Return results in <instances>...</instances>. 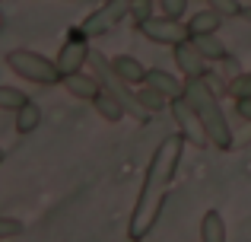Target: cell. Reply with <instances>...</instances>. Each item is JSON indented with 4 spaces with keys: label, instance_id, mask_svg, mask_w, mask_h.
<instances>
[{
    "label": "cell",
    "instance_id": "6da1fadb",
    "mask_svg": "<svg viewBox=\"0 0 251 242\" xmlns=\"http://www.w3.org/2000/svg\"><path fill=\"white\" fill-rule=\"evenodd\" d=\"M188 137L178 131V134H169L159 147L153 150V160L147 166V175H143L140 194H137V207L134 217H130V239H147L153 233L156 220L162 214V204H166L169 185L178 172V162H181V150Z\"/></svg>",
    "mask_w": 251,
    "mask_h": 242
},
{
    "label": "cell",
    "instance_id": "7a4b0ae2",
    "mask_svg": "<svg viewBox=\"0 0 251 242\" xmlns=\"http://www.w3.org/2000/svg\"><path fill=\"white\" fill-rule=\"evenodd\" d=\"M184 102L194 108L197 121L203 124V134H207V143H213L216 150H232L235 137L232 128H229V118L223 112L220 99H216L213 86H210L203 77H184Z\"/></svg>",
    "mask_w": 251,
    "mask_h": 242
},
{
    "label": "cell",
    "instance_id": "3957f363",
    "mask_svg": "<svg viewBox=\"0 0 251 242\" xmlns=\"http://www.w3.org/2000/svg\"><path fill=\"white\" fill-rule=\"evenodd\" d=\"M6 67L16 77H23V80H29V83H38V86H54V83H61L57 61L38 54V51H29V48H13L10 54H6Z\"/></svg>",
    "mask_w": 251,
    "mask_h": 242
},
{
    "label": "cell",
    "instance_id": "277c9868",
    "mask_svg": "<svg viewBox=\"0 0 251 242\" xmlns=\"http://www.w3.org/2000/svg\"><path fill=\"white\" fill-rule=\"evenodd\" d=\"M124 16H130V0H105L99 10H92L89 16L83 19L80 32L86 38L105 35V32H111L118 23H124Z\"/></svg>",
    "mask_w": 251,
    "mask_h": 242
},
{
    "label": "cell",
    "instance_id": "5b68a950",
    "mask_svg": "<svg viewBox=\"0 0 251 242\" xmlns=\"http://www.w3.org/2000/svg\"><path fill=\"white\" fill-rule=\"evenodd\" d=\"M140 26V32L150 38V42H156V45H175V42H181V38H188L191 32H188V26L181 23L178 16H150V19H143V23H137Z\"/></svg>",
    "mask_w": 251,
    "mask_h": 242
},
{
    "label": "cell",
    "instance_id": "8992f818",
    "mask_svg": "<svg viewBox=\"0 0 251 242\" xmlns=\"http://www.w3.org/2000/svg\"><path fill=\"white\" fill-rule=\"evenodd\" d=\"M89 42H86V35L80 29L70 32V38L61 45V51H57V70H61V80L67 74H76V70H83V64H89Z\"/></svg>",
    "mask_w": 251,
    "mask_h": 242
},
{
    "label": "cell",
    "instance_id": "52a82bcc",
    "mask_svg": "<svg viewBox=\"0 0 251 242\" xmlns=\"http://www.w3.org/2000/svg\"><path fill=\"white\" fill-rule=\"evenodd\" d=\"M172 57H175L178 70H181L184 77H203L207 74V57L201 54V48H197L191 38H181V42L172 45Z\"/></svg>",
    "mask_w": 251,
    "mask_h": 242
},
{
    "label": "cell",
    "instance_id": "ba28073f",
    "mask_svg": "<svg viewBox=\"0 0 251 242\" xmlns=\"http://www.w3.org/2000/svg\"><path fill=\"white\" fill-rule=\"evenodd\" d=\"M169 108H172V115H175V121H178V131H181L188 140H194V143H203V140H207V134H203V124L197 121L194 108L184 102V96L169 99Z\"/></svg>",
    "mask_w": 251,
    "mask_h": 242
},
{
    "label": "cell",
    "instance_id": "9c48e42d",
    "mask_svg": "<svg viewBox=\"0 0 251 242\" xmlns=\"http://www.w3.org/2000/svg\"><path fill=\"white\" fill-rule=\"evenodd\" d=\"M61 83L67 86L70 96H76V99H89L92 102L99 93H102V83H99L96 74H80V70H76V74H67Z\"/></svg>",
    "mask_w": 251,
    "mask_h": 242
},
{
    "label": "cell",
    "instance_id": "30bf717a",
    "mask_svg": "<svg viewBox=\"0 0 251 242\" xmlns=\"http://www.w3.org/2000/svg\"><path fill=\"white\" fill-rule=\"evenodd\" d=\"M92 106H96V112L102 115V118L108 121V124L121 121L124 115H127V108H124V102L118 99V96L111 93V89H105V86H102V93H99L96 99H92Z\"/></svg>",
    "mask_w": 251,
    "mask_h": 242
},
{
    "label": "cell",
    "instance_id": "8fae6325",
    "mask_svg": "<svg viewBox=\"0 0 251 242\" xmlns=\"http://www.w3.org/2000/svg\"><path fill=\"white\" fill-rule=\"evenodd\" d=\"M147 86H153V89H159L162 96H169V99H175V96H181L184 93V83L178 80V77H172L166 74V70H159V67H150L147 70Z\"/></svg>",
    "mask_w": 251,
    "mask_h": 242
},
{
    "label": "cell",
    "instance_id": "7c38bea8",
    "mask_svg": "<svg viewBox=\"0 0 251 242\" xmlns=\"http://www.w3.org/2000/svg\"><path fill=\"white\" fill-rule=\"evenodd\" d=\"M188 38L201 48V54L207 57V61H223V57L229 54V48L216 38V32H201V35H188Z\"/></svg>",
    "mask_w": 251,
    "mask_h": 242
},
{
    "label": "cell",
    "instance_id": "4fadbf2b",
    "mask_svg": "<svg viewBox=\"0 0 251 242\" xmlns=\"http://www.w3.org/2000/svg\"><path fill=\"white\" fill-rule=\"evenodd\" d=\"M226 236H229V230H226V223H223L220 211H207V214H203V220H201V239L203 242H226Z\"/></svg>",
    "mask_w": 251,
    "mask_h": 242
},
{
    "label": "cell",
    "instance_id": "5bb4252c",
    "mask_svg": "<svg viewBox=\"0 0 251 242\" xmlns=\"http://www.w3.org/2000/svg\"><path fill=\"white\" fill-rule=\"evenodd\" d=\"M111 67H115L118 74H121L124 80L130 83V86H134V83H143V80H147V67H143L137 57H130V54L115 57V61H111Z\"/></svg>",
    "mask_w": 251,
    "mask_h": 242
},
{
    "label": "cell",
    "instance_id": "9a60e30c",
    "mask_svg": "<svg viewBox=\"0 0 251 242\" xmlns=\"http://www.w3.org/2000/svg\"><path fill=\"white\" fill-rule=\"evenodd\" d=\"M42 124V108L35 106V102H25L23 108H16V131L19 134H32V131Z\"/></svg>",
    "mask_w": 251,
    "mask_h": 242
},
{
    "label": "cell",
    "instance_id": "2e32d148",
    "mask_svg": "<svg viewBox=\"0 0 251 242\" xmlns=\"http://www.w3.org/2000/svg\"><path fill=\"white\" fill-rule=\"evenodd\" d=\"M220 26H223V16H220L216 10H210V6H207V10H201V13H197V16L188 23V32H191V35H201V32H216Z\"/></svg>",
    "mask_w": 251,
    "mask_h": 242
},
{
    "label": "cell",
    "instance_id": "e0dca14e",
    "mask_svg": "<svg viewBox=\"0 0 251 242\" xmlns=\"http://www.w3.org/2000/svg\"><path fill=\"white\" fill-rule=\"evenodd\" d=\"M25 102H29V96L23 93V89L16 86H0V108L3 112H16V108H23Z\"/></svg>",
    "mask_w": 251,
    "mask_h": 242
},
{
    "label": "cell",
    "instance_id": "ac0fdd59",
    "mask_svg": "<svg viewBox=\"0 0 251 242\" xmlns=\"http://www.w3.org/2000/svg\"><path fill=\"white\" fill-rule=\"evenodd\" d=\"M226 89H229L232 99H248L251 96V70H242L239 77H232V80L226 83Z\"/></svg>",
    "mask_w": 251,
    "mask_h": 242
},
{
    "label": "cell",
    "instance_id": "d6986e66",
    "mask_svg": "<svg viewBox=\"0 0 251 242\" xmlns=\"http://www.w3.org/2000/svg\"><path fill=\"white\" fill-rule=\"evenodd\" d=\"M140 102H143V106H147V112H150V115H156V112H162V108L169 106V96H162L159 89L147 86V89H143V93H140Z\"/></svg>",
    "mask_w": 251,
    "mask_h": 242
},
{
    "label": "cell",
    "instance_id": "ffe728a7",
    "mask_svg": "<svg viewBox=\"0 0 251 242\" xmlns=\"http://www.w3.org/2000/svg\"><path fill=\"white\" fill-rule=\"evenodd\" d=\"M207 6L216 10L223 19H235V16H242V10H245L239 0H207Z\"/></svg>",
    "mask_w": 251,
    "mask_h": 242
},
{
    "label": "cell",
    "instance_id": "44dd1931",
    "mask_svg": "<svg viewBox=\"0 0 251 242\" xmlns=\"http://www.w3.org/2000/svg\"><path fill=\"white\" fill-rule=\"evenodd\" d=\"M23 230L25 226L16 217H0V239H16V236H23Z\"/></svg>",
    "mask_w": 251,
    "mask_h": 242
},
{
    "label": "cell",
    "instance_id": "7402d4cb",
    "mask_svg": "<svg viewBox=\"0 0 251 242\" xmlns=\"http://www.w3.org/2000/svg\"><path fill=\"white\" fill-rule=\"evenodd\" d=\"M153 16V0H130V19L143 23V19Z\"/></svg>",
    "mask_w": 251,
    "mask_h": 242
},
{
    "label": "cell",
    "instance_id": "603a6c76",
    "mask_svg": "<svg viewBox=\"0 0 251 242\" xmlns=\"http://www.w3.org/2000/svg\"><path fill=\"white\" fill-rule=\"evenodd\" d=\"M159 3V10L166 13V16H184V10H188V0H156Z\"/></svg>",
    "mask_w": 251,
    "mask_h": 242
},
{
    "label": "cell",
    "instance_id": "cb8c5ba5",
    "mask_svg": "<svg viewBox=\"0 0 251 242\" xmlns=\"http://www.w3.org/2000/svg\"><path fill=\"white\" fill-rule=\"evenodd\" d=\"M220 64H223V77H226V83L232 80V77H239V74H242V64H239V57H232V54H226Z\"/></svg>",
    "mask_w": 251,
    "mask_h": 242
},
{
    "label": "cell",
    "instance_id": "d4e9b609",
    "mask_svg": "<svg viewBox=\"0 0 251 242\" xmlns=\"http://www.w3.org/2000/svg\"><path fill=\"white\" fill-rule=\"evenodd\" d=\"M235 112H239L245 121H251V96L248 99H235Z\"/></svg>",
    "mask_w": 251,
    "mask_h": 242
},
{
    "label": "cell",
    "instance_id": "484cf974",
    "mask_svg": "<svg viewBox=\"0 0 251 242\" xmlns=\"http://www.w3.org/2000/svg\"><path fill=\"white\" fill-rule=\"evenodd\" d=\"M242 16H245V19H248V23H251V6H248V10H242Z\"/></svg>",
    "mask_w": 251,
    "mask_h": 242
},
{
    "label": "cell",
    "instance_id": "4316f807",
    "mask_svg": "<svg viewBox=\"0 0 251 242\" xmlns=\"http://www.w3.org/2000/svg\"><path fill=\"white\" fill-rule=\"evenodd\" d=\"M3 160H6V153H3V150H0V162H3Z\"/></svg>",
    "mask_w": 251,
    "mask_h": 242
}]
</instances>
